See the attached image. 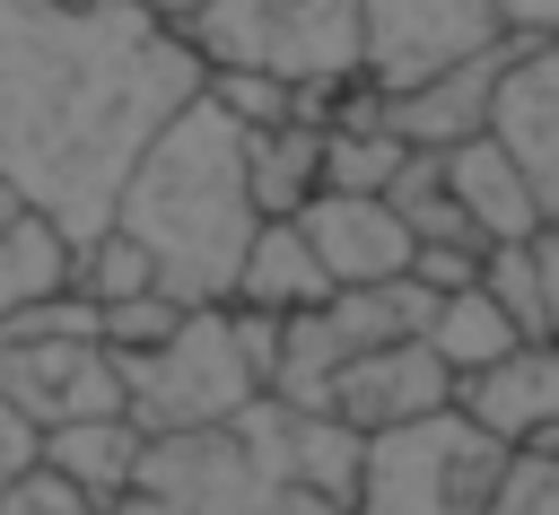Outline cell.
<instances>
[{"mask_svg": "<svg viewBox=\"0 0 559 515\" xmlns=\"http://www.w3.org/2000/svg\"><path fill=\"white\" fill-rule=\"evenodd\" d=\"M140 9H148V17H166V26H183V35H192V17H201V9H210V0H140Z\"/></svg>", "mask_w": 559, "mask_h": 515, "instance_id": "83f0119b", "label": "cell"}, {"mask_svg": "<svg viewBox=\"0 0 559 515\" xmlns=\"http://www.w3.org/2000/svg\"><path fill=\"white\" fill-rule=\"evenodd\" d=\"M253 157V192L271 218H297L314 192H323V113H297V122H271L245 140Z\"/></svg>", "mask_w": 559, "mask_h": 515, "instance_id": "ac0fdd59", "label": "cell"}, {"mask_svg": "<svg viewBox=\"0 0 559 515\" xmlns=\"http://www.w3.org/2000/svg\"><path fill=\"white\" fill-rule=\"evenodd\" d=\"M210 70H271L306 96L367 79V0H210L192 17Z\"/></svg>", "mask_w": 559, "mask_h": 515, "instance_id": "5b68a950", "label": "cell"}, {"mask_svg": "<svg viewBox=\"0 0 559 515\" xmlns=\"http://www.w3.org/2000/svg\"><path fill=\"white\" fill-rule=\"evenodd\" d=\"M367 436L341 410L262 393L253 410L148 436L140 489L114 515H358Z\"/></svg>", "mask_w": 559, "mask_h": 515, "instance_id": "7a4b0ae2", "label": "cell"}, {"mask_svg": "<svg viewBox=\"0 0 559 515\" xmlns=\"http://www.w3.org/2000/svg\"><path fill=\"white\" fill-rule=\"evenodd\" d=\"M332 297H341V288H332L314 236H306L297 218H262V236H253V253H245V279H236V306H253V314H314V306H332Z\"/></svg>", "mask_w": 559, "mask_h": 515, "instance_id": "2e32d148", "label": "cell"}, {"mask_svg": "<svg viewBox=\"0 0 559 515\" xmlns=\"http://www.w3.org/2000/svg\"><path fill=\"white\" fill-rule=\"evenodd\" d=\"M489 515H559V454H515Z\"/></svg>", "mask_w": 559, "mask_h": 515, "instance_id": "7402d4cb", "label": "cell"}, {"mask_svg": "<svg viewBox=\"0 0 559 515\" xmlns=\"http://www.w3.org/2000/svg\"><path fill=\"white\" fill-rule=\"evenodd\" d=\"M428 288H472L480 271H489V253H472V244H419V262H411Z\"/></svg>", "mask_w": 559, "mask_h": 515, "instance_id": "d4e9b609", "label": "cell"}, {"mask_svg": "<svg viewBox=\"0 0 559 515\" xmlns=\"http://www.w3.org/2000/svg\"><path fill=\"white\" fill-rule=\"evenodd\" d=\"M0 515H114V506H105V498H87L79 480H61V471L44 463V471H26V480L0 498Z\"/></svg>", "mask_w": 559, "mask_h": 515, "instance_id": "603a6c76", "label": "cell"}, {"mask_svg": "<svg viewBox=\"0 0 559 515\" xmlns=\"http://www.w3.org/2000/svg\"><path fill=\"white\" fill-rule=\"evenodd\" d=\"M79 253H87V244H79L52 209H35V201H17V192L0 183V323L70 297V288H79Z\"/></svg>", "mask_w": 559, "mask_h": 515, "instance_id": "4fadbf2b", "label": "cell"}, {"mask_svg": "<svg viewBox=\"0 0 559 515\" xmlns=\"http://www.w3.org/2000/svg\"><path fill=\"white\" fill-rule=\"evenodd\" d=\"M44 463H52L61 480H79L87 498L122 506V498L140 489V463H148V428H140L131 410H114V419H79V428H52V436H44Z\"/></svg>", "mask_w": 559, "mask_h": 515, "instance_id": "e0dca14e", "label": "cell"}, {"mask_svg": "<svg viewBox=\"0 0 559 515\" xmlns=\"http://www.w3.org/2000/svg\"><path fill=\"white\" fill-rule=\"evenodd\" d=\"M489 297L524 323V340H542L550 332V279H542V244H489Z\"/></svg>", "mask_w": 559, "mask_h": 515, "instance_id": "ffe728a7", "label": "cell"}, {"mask_svg": "<svg viewBox=\"0 0 559 515\" xmlns=\"http://www.w3.org/2000/svg\"><path fill=\"white\" fill-rule=\"evenodd\" d=\"M210 61L140 0H0V183L96 244Z\"/></svg>", "mask_w": 559, "mask_h": 515, "instance_id": "6da1fadb", "label": "cell"}, {"mask_svg": "<svg viewBox=\"0 0 559 515\" xmlns=\"http://www.w3.org/2000/svg\"><path fill=\"white\" fill-rule=\"evenodd\" d=\"M26 471H44V428H35V419L0 393V498H9Z\"/></svg>", "mask_w": 559, "mask_h": 515, "instance_id": "cb8c5ba5", "label": "cell"}, {"mask_svg": "<svg viewBox=\"0 0 559 515\" xmlns=\"http://www.w3.org/2000/svg\"><path fill=\"white\" fill-rule=\"evenodd\" d=\"M533 244H542V279H550V332H559V227H542Z\"/></svg>", "mask_w": 559, "mask_h": 515, "instance_id": "4316f807", "label": "cell"}, {"mask_svg": "<svg viewBox=\"0 0 559 515\" xmlns=\"http://www.w3.org/2000/svg\"><path fill=\"white\" fill-rule=\"evenodd\" d=\"M280 323L288 314L192 306L157 349H122L131 419L148 436H183V428H218V419L253 410L262 393H280Z\"/></svg>", "mask_w": 559, "mask_h": 515, "instance_id": "277c9868", "label": "cell"}, {"mask_svg": "<svg viewBox=\"0 0 559 515\" xmlns=\"http://www.w3.org/2000/svg\"><path fill=\"white\" fill-rule=\"evenodd\" d=\"M463 375L428 349V340H393V349H358L332 384V410L358 428V436H384L402 419H428V410H454Z\"/></svg>", "mask_w": 559, "mask_h": 515, "instance_id": "9c48e42d", "label": "cell"}, {"mask_svg": "<svg viewBox=\"0 0 559 515\" xmlns=\"http://www.w3.org/2000/svg\"><path fill=\"white\" fill-rule=\"evenodd\" d=\"M454 402H463L489 436H507L515 454H559V332L515 340L498 367L463 375Z\"/></svg>", "mask_w": 559, "mask_h": 515, "instance_id": "8fae6325", "label": "cell"}, {"mask_svg": "<svg viewBox=\"0 0 559 515\" xmlns=\"http://www.w3.org/2000/svg\"><path fill=\"white\" fill-rule=\"evenodd\" d=\"M515 340H524V323H515V314L489 297V279H472V288H445V297H437L428 349H437L454 375H480V367H498Z\"/></svg>", "mask_w": 559, "mask_h": 515, "instance_id": "d6986e66", "label": "cell"}, {"mask_svg": "<svg viewBox=\"0 0 559 515\" xmlns=\"http://www.w3.org/2000/svg\"><path fill=\"white\" fill-rule=\"evenodd\" d=\"M498 17H507L524 44H559V0H498Z\"/></svg>", "mask_w": 559, "mask_h": 515, "instance_id": "484cf974", "label": "cell"}, {"mask_svg": "<svg viewBox=\"0 0 559 515\" xmlns=\"http://www.w3.org/2000/svg\"><path fill=\"white\" fill-rule=\"evenodd\" d=\"M245 122L218 96H192L157 148L140 157V175L122 183L114 227L157 262V288L175 306H236L245 253L262 236V192H253V157H245Z\"/></svg>", "mask_w": 559, "mask_h": 515, "instance_id": "3957f363", "label": "cell"}, {"mask_svg": "<svg viewBox=\"0 0 559 515\" xmlns=\"http://www.w3.org/2000/svg\"><path fill=\"white\" fill-rule=\"evenodd\" d=\"M445 183H454V201L472 209L480 244H533V236L550 227V218H542L533 175L515 166V148H507L498 131H480V140H463V148H445Z\"/></svg>", "mask_w": 559, "mask_h": 515, "instance_id": "9a60e30c", "label": "cell"}, {"mask_svg": "<svg viewBox=\"0 0 559 515\" xmlns=\"http://www.w3.org/2000/svg\"><path fill=\"white\" fill-rule=\"evenodd\" d=\"M498 44H515L498 0H367V87L384 96L428 87Z\"/></svg>", "mask_w": 559, "mask_h": 515, "instance_id": "ba28073f", "label": "cell"}, {"mask_svg": "<svg viewBox=\"0 0 559 515\" xmlns=\"http://www.w3.org/2000/svg\"><path fill=\"white\" fill-rule=\"evenodd\" d=\"M515 52H524V35L498 44V52H480V61H463V70H445V79H428V87L384 96V122H393L411 148H463V140H480V131L498 122V87H507Z\"/></svg>", "mask_w": 559, "mask_h": 515, "instance_id": "7c38bea8", "label": "cell"}, {"mask_svg": "<svg viewBox=\"0 0 559 515\" xmlns=\"http://www.w3.org/2000/svg\"><path fill=\"white\" fill-rule=\"evenodd\" d=\"M489 131L515 148V166H524L533 192H542V218L559 227V44H524V52H515Z\"/></svg>", "mask_w": 559, "mask_h": 515, "instance_id": "5bb4252c", "label": "cell"}, {"mask_svg": "<svg viewBox=\"0 0 559 515\" xmlns=\"http://www.w3.org/2000/svg\"><path fill=\"white\" fill-rule=\"evenodd\" d=\"M297 227L314 236V253H323L332 288L402 279V271L419 262V236H411V218H402L384 192H314V201L297 209Z\"/></svg>", "mask_w": 559, "mask_h": 515, "instance_id": "30bf717a", "label": "cell"}, {"mask_svg": "<svg viewBox=\"0 0 559 515\" xmlns=\"http://www.w3.org/2000/svg\"><path fill=\"white\" fill-rule=\"evenodd\" d=\"M0 393L52 436V428H79V419H114L131 410V384H122V349L105 332H26V323H0Z\"/></svg>", "mask_w": 559, "mask_h": 515, "instance_id": "52a82bcc", "label": "cell"}, {"mask_svg": "<svg viewBox=\"0 0 559 515\" xmlns=\"http://www.w3.org/2000/svg\"><path fill=\"white\" fill-rule=\"evenodd\" d=\"M79 288H87L96 306H122V297H148V288H157V262H148L122 227H105V236L79 253Z\"/></svg>", "mask_w": 559, "mask_h": 515, "instance_id": "44dd1931", "label": "cell"}, {"mask_svg": "<svg viewBox=\"0 0 559 515\" xmlns=\"http://www.w3.org/2000/svg\"><path fill=\"white\" fill-rule=\"evenodd\" d=\"M507 463H515V445L489 436L463 402L428 410V419H402V428L367 436L358 515H489Z\"/></svg>", "mask_w": 559, "mask_h": 515, "instance_id": "8992f818", "label": "cell"}]
</instances>
